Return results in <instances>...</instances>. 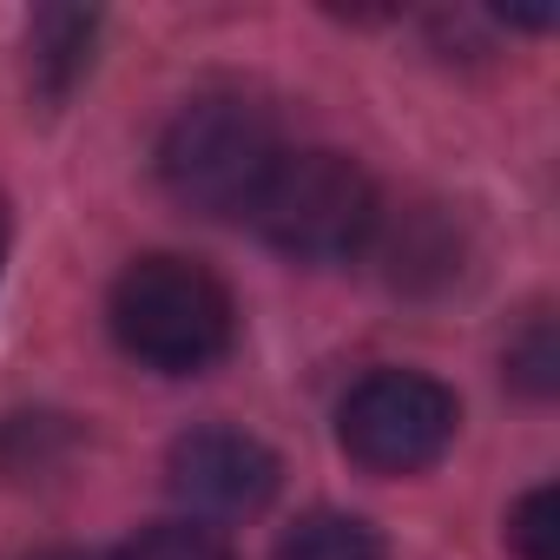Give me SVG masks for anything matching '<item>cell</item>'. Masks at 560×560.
<instances>
[{
  "label": "cell",
  "instance_id": "cell-1",
  "mask_svg": "<svg viewBox=\"0 0 560 560\" xmlns=\"http://www.w3.org/2000/svg\"><path fill=\"white\" fill-rule=\"evenodd\" d=\"M284 159V139H277V119L264 100L237 93V86H211L191 93L165 139H159V178L178 205L205 211V218H237L257 205L270 165Z\"/></svg>",
  "mask_w": 560,
  "mask_h": 560
},
{
  "label": "cell",
  "instance_id": "cell-2",
  "mask_svg": "<svg viewBox=\"0 0 560 560\" xmlns=\"http://www.w3.org/2000/svg\"><path fill=\"white\" fill-rule=\"evenodd\" d=\"M237 311L231 291L191 257L152 250L132 257L113 284V337L132 363L159 376H198L231 350Z\"/></svg>",
  "mask_w": 560,
  "mask_h": 560
},
{
  "label": "cell",
  "instance_id": "cell-3",
  "mask_svg": "<svg viewBox=\"0 0 560 560\" xmlns=\"http://www.w3.org/2000/svg\"><path fill=\"white\" fill-rule=\"evenodd\" d=\"M244 218L264 231L270 250H284L298 264H343L370 244L383 205L357 159L311 145V152H284L270 165V178Z\"/></svg>",
  "mask_w": 560,
  "mask_h": 560
},
{
  "label": "cell",
  "instance_id": "cell-4",
  "mask_svg": "<svg viewBox=\"0 0 560 560\" xmlns=\"http://www.w3.org/2000/svg\"><path fill=\"white\" fill-rule=\"evenodd\" d=\"M455 429H462L455 389L422 370H370L337 409V442L370 475H422L429 462H442Z\"/></svg>",
  "mask_w": 560,
  "mask_h": 560
},
{
  "label": "cell",
  "instance_id": "cell-5",
  "mask_svg": "<svg viewBox=\"0 0 560 560\" xmlns=\"http://www.w3.org/2000/svg\"><path fill=\"white\" fill-rule=\"evenodd\" d=\"M165 488L191 508V521H244L277 494V455L244 429H191L165 455Z\"/></svg>",
  "mask_w": 560,
  "mask_h": 560
},
{
  "label": "cell",
  "instance_id": "cell-6",
  "mask_svg": "<svg viewBox=\"0 0 560 560\" xmlns=\"http://www.w3.org/2000/svg\"><path fill=\"white\" fill-rule=\"evenodd\" d=\"M93 40H100V14H86V8H47V14H34V27H27V80H34V93L47 106H60L86 80Z\"/></svg>",
  "mask_w": 560,
  "mask_h": 560
},
{
  "label": "cell",
  "instance_id": "cell-7",
  "mask_svg": "<svg viewBox=\"0 0 560 560\" xmlns=\"http://www.w3.org/2000/svg\"><path fill=\"white\" fill-rule=\"evenodd\" d=\"M270 560H383V540H376L370 521L337 514V508H317L298 527H284V540H277Z\"/></svg>",
  "mask_w": 560,
  "mask_h": 560
},
{
  "label": "cell",
  "instance_id": "cell-8",
  "mask_svg": "<svg viewBox=\"0 0 560 560\" xmlns=\"http://www.w3.org/2000/svg\"><path fill=\"white\" fill-rule=\"evenodd\" d=\"M113 560H231V547H224L218 527L178 514V521H152V527H139Z\"/></svg>",
  "mask_w": 560,
  "mask_h": 560
},
{
  "label": "cell",
  "instance_id": "cell-9",
  "mask_svg": "<svg viewBox=\"0 0 560 560\" xmlns=\"http://www.w3.org/2000/svg\"><path fill=\"white\" fill-rule=\"evenodd\" d=\"M508 547H514L521 560H560V501H553L547 481L514 501V514H508Z\"/></svg>",
  "mask_w": 560,
  "mask_h": 560
},
{
  "label": "cell",
  "instance_id": "cell-10",
  "mask_svg": "<svg viewBox=\"0 0 560 560\" xmlns=\"http://www.w3.org/2000/svg\"><path fill=\"white\" fill-rule=\"evenodd\" d=\"M508 376H514L527 396H553V383H560V350H553V324H547V317H534L527 337L508 343Z\"/></svg>",
  "mask_w": 560,
  "mask_h": 560
},
{
  "label": "cell",
  "instance_id": "cell-11",
  "mask_svg": "<svg viewBox=\"0 0 560 560\" xmlns=\"http://www.w3.org/2000/svg\"><path fill=\"white\" fill-rule=\"evenodd\" d=\"M27 560H93V553H80V547H40V553H27Z\"/></svg>",
  "mask_w": 560,
  "mask_h": 560
},
{
  "label": "cell",
  "instance_id": "cell-12",
  "mask_svg": "<svg viewBox=\"0 0 560 560\" xmlns=\"http://www.w3.org/2000/svg\"><path fill=\"white\" fill-rule=\"evenodd\" d=\"M0 264H8V224H0Z\"/></svg>",
  "mask_w": 560,
  "mask_h": 560
}]
</instances>
